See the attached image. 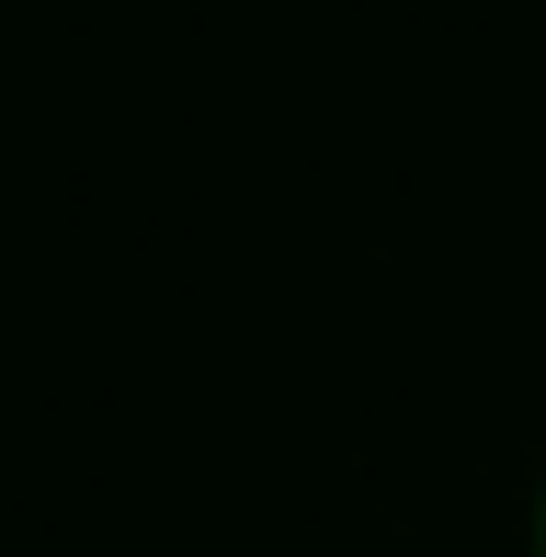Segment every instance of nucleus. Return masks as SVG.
I'll return each mask as SVG.
<instances>
[{
	"instance_id": "1",
	"label": "nucleus",
	"mask_w": 546,
	"mask_h": 557,
	"mask_svg": "<svg viewBox=\"0 0 546 557\" xmlns=\"http://www.w3.org/2000/svg\"><path fill=\"white\" fill-rule=\"evenodd\" d=\"M535 557H546V478H535Z\"/></svg>"
}]
</instances>
